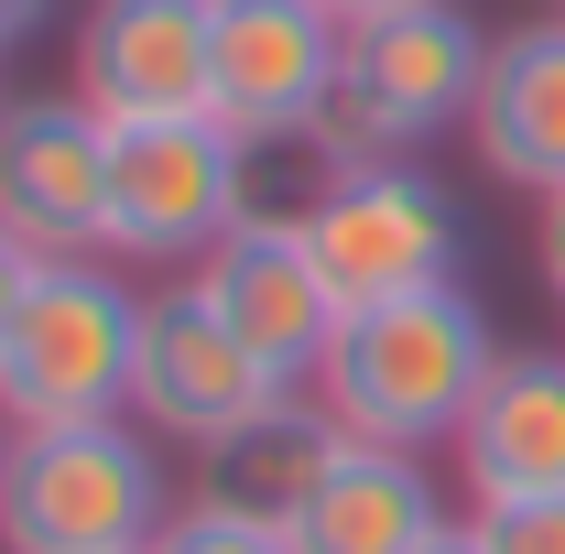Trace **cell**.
Segmentation results:
<instances>
[{
    "label": "cell",
    "instance_id": "obj_1",
    "mask_svg": "<svg viewBox=\"0 0 565 554\" xmlns=\"http://www.w3.org/2000/svg\"><path fill=\"white\" fill-rule=\"evenodd\" d=\"M490 359L500 338L457 283L403 294V305H359V316H338V338L316 359V414L359 446H414L424 457V446H457Z\"/></svg>",
    "mask_w": 565,
    "mask_h": 554
},
{
    "label": "cell",
    "instance_id": "obj_2",
    "mask_svg": "<svg viewBox=\"0 0 565 554\" xmlns=\"http://www.w3.org/2000/svg\"><path fill=\"white\" fill-rule=\"evenodd\" d=\"M479 76H490V33L457 11V0H403L381 22H349L338 44V98L316 120L327 163H381V152H414V141L457 131L479 109Z\"/></svg>",
    "mask_w": 565,
    "mask_h": 554
},
{
    "label": "cell",
    "instance_id": "obj_3",
    "mask_svg": "<svg viewBox=\"0 0 565 554\" xmlns=\"http://www.w3.org/2000/svg\"><path fill=\"white\" fill-rule=\"evenodd\" d=\"M163 511H174V489H163V457L131 414L11 435L0 554H141L163 533Z\"/></svg>",
    "mask_w": 565,
    "mask_h": 554
},
{
    "label": "cell",
    "instance_id": "obj_4",
    "mask_svg": "<svg viewBox=\"0 0 565 554\" xmlns=\"http://www.w3.org/2000/svg\"><path fill=\"white\" fill-rule=\"evenodd\" d=\"M131 359H141V294L109 262H44L0 338V414L11 435L131 414Z\"/></svg>",
    "mask_w": 565,
    "mask_h": 554
},
{
    "label": "cell",
    "instance_id": "obj_5",
    "mask_svg": "<svg viewBox=\"0 0 565 554\" xmlns=\"http://www.w3.org/2000/svg\"><path fill=\"white\" fill-rule=\"evenodd\" d=\"M305 251H316V273L338 305H403V294H435V283H457L468 262V217L457 196L403 163V152H381V163H327V185L305 196Z\"/></svg>",
    "mask_w": 565,
    "mask_h": 554
},
{
    "label": "cell",
    "instance_id": "obj_6",
    "mask_svg": "<svg viewBox=\"0 0 565 554\" xmlns=\"http://www.w3.org/2000/svg\"><path fill=\"white\" fill-rule=\"evenodd\" d=\"M282 403H294V381L217 316L196 283L141 294V359H131V424L141 435L217 457L228 435H250V424L282 414Z\"/></svg>",
    "mask_w": 565,
    "mask_h": 554
},
{
    "label": "cell",
    "instance_id": "obj_7",
    "mask_svg": "<svg viewBox=\"0 0 565 554\" xmlns=\"http://www.w3.org/2000/svg\"><path fill=\"white\" fill-rule=\"evenodd\" d=\"M250 217V141L217 109L185 120H109V251L196 262Z\"/></svg>",
    "mask_w": 565,
    "mask_h": 554
},
{
    "label": "cell",
    "instance_id": "obj_8",
    "mask_svg": "<svg viewBox=\"0 0 565 554\" xmlns=\"http://www.w3.org/2000/svg\"><path fill=\"white\" fill-rule=\"evenodd\" d=\"M338 44L349 22L327 0H217L207 33V109L250 141H316L327 98H338Z\"/></svg>",
    "mask_w": 565,
    "mask_h": 554
},
{
    "label": "cell",
    "instance_id": "obj_9",
    "mask_svg": "<svg viewBox=\"0 0 565 554\" xmlns=\"http://www.w3.org/2000/svg\"><path fill=\"white\" fill-rule=\"evenodd\" d=\"M0 239H22L33 262L109 251V120L76 87L0 109Z\"/></svg>",
    "mask_w": 565,
    "mask_h": 554
},
{
    "label": "cell",
    "instance_id": "obj_10",
    "mask_svg": "<svg viewBox=\"0 0 565 554\" xmlns=\"http://www.w3.org/2000/svg\"><path fill=\"white\" fill-rule=\"evenodd\" d=\"M185 283H196V294H207L217 316H228L239 338H250L262 359H273V370L294 381V392L316 381V359H327L338 316H349V305L327 294V273H316V251H305V217H262V207L239 217L228 239H207Z\"/></svg>",
    "mask_w": 565,
    "mask_h": 554
},
{
    "label": "cell",
    "instance_id": "obj_11",
    "mask_svg": "<svg viewBox=\"0 0 565 554\" xmlns=\"http://www.w3.org/2000/svg\"><path fill=\"white\" fill-rule=\"evenodd\" d=\"M217 0H98L76 22V98L98 120H185L207 109Z\"/></svg>",
    "mask_w": 565,
    "mask_h": 554
},
{
    "label": "cell",
    "instance_id": "obj_12",
    "mask_svg": "<svg viewBox=\"0 0 565 554\" xmlns=\"http://www.w3.org/2000/svg\"><path fill=\"white\" fill-rule=\"evenodd\" d=\"M468 500H544L565 489V348H500L457 424Z\"/></svg>",
    "mask_w": 565,
    "mask_h": 554
},
{
    "label": "cell",
    "instance_id": "obj_13",
    "mask_svg": "<svg viewBox=\"0 0 565 554\" xmlns=\"http://www.w3.org/2000/svg\"><path fill=\"white\" fill-rule=\"evenodd\" d=\"M468 141H479V163L500 185H522V196H555L565 185V11L490 33V76H479Z\"/></svg>",
    "mask_w": 565,
    "mask_h": 554
},
{
    "label": "cell",
    "instance_id": "obj_14",
    "mask_svg": "<svg viewBox=\"0 0 565 554\" xmlns=\"http://www.w3.org/2000/svg\"><path fill=\"white\" fill-rule=\"evenodd\" d=\"M446 522H457V511L435 500L414 446H359L349 435V446L327 457L316 500H305L282 533H294V554H424Z\"/></svg>",
    "mask_w": 565,
    "mask_h": 554
},
{
    "label": "cell",
    "instance_id": "obj_15",
    "mask_svg": "<svg viewBox=\"0 0 565 554\" xmlns=\"http://www.w3.org/2000/svg\"><path fill=\"white\" fill-rule=\"evenodd\" d=\"M338 446H349V435L316 414V403H282V414H262L250 435H228V446L207 457V500L262 511V522H294V511L316 500V479H327Z\"/></svg>",
    "mask_w": 565,
    "mask_h": 554
},
{
    "label": "cell",
    "instance_id": "obj_16",
    "mask_svg": "<svg viewBox=\"0 0 565 554\" xmlns=\"http://www.w3.org/2000/svg\"><path fill=\"white\" fill-rule=\"evenodd\" d=\"M141 554H294V533H282V522H262V511H228V500H207V489H196V500H174V511H163V533H152Z\"/></svg>",
    "mask_w": 565,
    "mask_h": 554
},
{
    "label": "cell",
    "instance_id": "obj_17",
    "mask_svg": "<svg viewBox=\"0 0 565 554\" xmlns=\"http://www.w3.org/2000/svg\"><path fill=\"white\" fill-rule=\"evenodd\" d=\"M468 533H479V554H565V489H544V500H468Z\"/></svg>",
    "mask_w": 565,
    "mask_h": 554
},
{
    "label": "cell",
    "instance_id": "obj_18",
    "mask_svg": "<svg viewBox=\"0 0 565 554\" xmlns=\"http://www.w3.org/2000/svg\"><path fill=\"white\" fill-rule=\"evenodd\" d=\"M533 273H544V294L565 305V185L544 196V239H533Z\"/></svg>",
    "mask_w": 565,
    "mask_h": 554
},
{
    "label": "cell",
    "instance_id": "obj_19",
    "mask_svg": "<svg viewBox=\"0 0 565 554\" xmlns=\"http://www.w3.org/2000/svg\"><path fill=\"white\" fill-rule=\"evenodd\" d=\"M33 273H44V262H33L22 239H0V338H11V316H22V294H33Z\"/></svg>",
    "mask_w": 565,
    "mask_h": 554
},
{
    "label": "cell",
    "instance_id": "obj_20",
    "mask_svg": "<svg viewBox=\"0 0 565 554\" xmlns=\"http://www.w3.org/2000/svg\"><path fill=\"white\" fill-rule=\"evenodd\" d=\"M33 22H44V0H0V55H11V44H22Z\"/></svg>",
    "mask_w": 565,
    "mask_h": 554
},
{
    "label": "cell",
    "instance_id": "obj_21",
    "mask_svg": "<svg viewBox=\"0 0 565 554\" xmlns=\"http://www.w3.org/2000/svg\"><path fill=\"white\" fill-rule=\"evenodd\" d=\"M424 554H479V533H468V511H457V522H446V533H435Z\"/></svg>",
    "mask_w": 565,
    "mask_h": 554
},
{
    "label": "cell",
    "instance_id": "obj_22",
    "mask_svg": "<svg viewBox=\"0 0 565 554\" xmlns=\"http://www.w3.org/2000/svg\"><path fill=\"white\" fill-rule=\"evenodd\" d=\"M338 22H381V11H403V0H327Z\"/></svg>",
    "mask_w": 565,
    "mask_h": 554
},
{
    "label": "cell",
    "instance_id": "obj_23",
    "mask_svg": "<svg viewBox=\"0 0 565 554\" xmlns=\"http://www.w3.org/2000/svg\"><path fill=\"white\" fill-rule=\"evenodd\" d=\"M0 468H11V414H0Z\"/></svg>",
    "mask_w": 565,
    "mask_h": 554
},
{
    "label": "cell",
    "instance_id": "obj_24",
    "mask_svg": "<svg viewBox=\"0 0 565 554\" xmlns=\"http://www.w3.org/2000/svg\"><path fill=\"white\" fill-rule=\"evenodd\" d=\"M0 109H11V98H0Z\"/></svg>",
    "mask_w": 565,
    "mask_h": 554
}]
</instances>
